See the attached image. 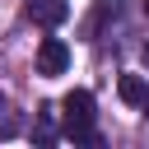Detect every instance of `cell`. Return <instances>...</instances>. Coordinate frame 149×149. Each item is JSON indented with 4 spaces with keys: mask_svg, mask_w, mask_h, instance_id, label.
<instances>
[{
    "mask_svg": "<svg viewBox=\"0 0 149 149\" xmlns=\"http://www.w3.org/2000/svg\"><path fill=\"white\" fill-rule=\"evenodd\" d=\"M144 65H149V42H144Z\"/></svg>",
    "mask_w": 149,
    "mask_h": 149,
    "instance_id": "5",
    "label": "cell"
},
{
    "mask_svg": "<svg viewBox=\"0 0 149 149\" xmlns=\"http://www.w3.org/2000/svg\"><path fill=\"white\" fill-rule=\"evenodd\" d=\"M65 65H70V47L61 42V37H42V47H37V74H65Z\"/></svg>",
    "mask_w": 149,
    "mask_h": 149,
    "instance_id": "2",
    "label": "cell"
},
{
    "mask_svg": "<svg viewBox=\"0 0 149 149\" xmlns=\"http://www.w3.org/2000/svg\"><path fill=\"white\" fill-rule=\"evenodd\" d=\"M93 93L88 88H70L61 98V135L74 140V144H98V130H93Z\"/></svg>",
    "mask_w": 149,
    "mask_h": 149,
    "instance_id": "1",
    "label": "cell"
},
{
    "mask_svg": "<svg viewBox=\"0 0 149 149\" xmlns=\"http://www.w3.org/2000/svg\"><path fill=\"white\" fill-rule=\"evenodd\" d=\"M116 93H121V102H130V107H144V102H149V79H144V74H121Z\"/></svg>",
    "mask_w": 149,
    "mask_h": 149,
    "instance_id": "4",
    "label": "cell"
},
{
    "mask_svg": "<svg viewBox=\"0 0 149 149\" xmlns=\"http://www.w3.org/2000/svg\"><path fill=\"white\" fill-rule=\"evenodd\" d=\"M28 19L37 28H61L70 19V0H28Z\"/></svg>",
    "mask_w": 149,
    "mask_h": 149,
    "instance_id": "3",
    "label": "cell"
}]
</instances>
